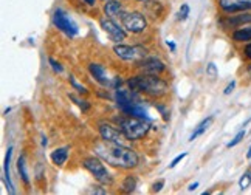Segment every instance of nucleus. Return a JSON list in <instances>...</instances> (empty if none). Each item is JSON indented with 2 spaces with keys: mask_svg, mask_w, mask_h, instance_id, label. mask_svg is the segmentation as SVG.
<instances>
[{
  "mask_svg": "<svg viewBox=\"0 0 251 195\" xmlns=\"http://www.w3.org/2000/svg\"><path fill=\"white\" fill-rule=\"evenodd\" d=\"M95 152L101 160L107 161L113 168L133 169V168H137L140 163L137 152L124 144H115V143L104 141L101 144H96Z\"/></svg>",
  "mask_w": 251,
  "mask_h": 195,
  "instance_id": "f257e3e1",
  "label": "nucleus"
},
{
  "mask_svg": "<svg viewBox=\"0 0 251 195\" xmlns=\"http://www.w3.org/2000/svg\"><path fill=\"white\" fill-rule=\"evenodd\" d=\"M127 85L132 92H140L152 98H160L166 95L168 92V82L161 79L158 74L143 73L138 76H133L127 81Z\"/></svg>",
  "mask_w": 251,
  "mask_h": 195,
  "instance_id": "f03ea898",
  "label": "nucleus"
},
{
  "mask_svg": "<svg viewBox=\"0 0 251 195\" xmlns=\"http://www.w3.org/2000/svg\"><path fill=\"white\" fill-rule=\"evenodd\" d=\"M115 101H117V105L120 107V110L126 116H135V118L151 120L146 109H144V107L135 99L133 95H130L129 90H124V89H120L118 87L117 92H115Z\"/></svg>",
  "mask_w": 251,
  "mask_h": 195,
  "instance_id": "7ed1b4c3",
  "label": "nucleus"
},
{
  "mask_svg": "<svg viewBox=\"0 0 251 195\" xmlns=\"http://www.w3.org/2000/svg\"><path fill=\"white\" fill-rule=\"evenodd\" d=\"M120 130L124 133L126 140L129 141H137L144 138L149 130H151V124L149 120H143V118H135V116H127V118H120Z\"/></svg>",
  "mask_w": 251,
  "mask_h": 195,
  "instance_id": "20e7f679",
  "label": "nucleus"
},
{
  "mask_svg": "<svg viewBox=\"0 0 251 195\" xmlns=\"http://www.w3.org/2000/svg\"><path fill=\"white\" fill-rule=\"evenodd\" d=\"M82 166L93 175L95 180L100 181L101 184H112L113 183L112 175L109 173L107 169H105L104 163L98 157H87L82 161Z\"/></svg>",
  "mask_w": 251,
  "mask_h": 195,
  "instance_id": "39448f33",
  "label": "nucleus"
},
{
  "mask_svg": "<svg viewBox=\"0 0 251 195\" xmlns=\"http://www.w3.org/2000/svg\"><path fill=\"white\" fill-rule=\"evenodd\" d=\"M113 51L120 59L129 61V62H140L146 57V48L141 45H124V44H117L113 47Z\"/></svg>",
  "mask_w": 251,
  "mask_h": 195,
  "instance_id": "423d86ee",
  "label": "nucleus"
},
{
  "mask_svg": "<svg viewBox=\"0 0 251 195\" xmlns=\"http://www.w3.org/2000/svg\"><path fill=\"white\" fill-rule=\"evenodd\" d=\"M123 26L127 30L129 33H143L146 30L148 22H146V17H144L143 13L140 11H132V13H126L123 14Z\"/></svg>",
  "mask_w": 251,
  "mask_h": 195,
  "instance_id": "0eeeda50",
  "label": "nucleus"
},
{
  "mask_svg": "<svg viewBox=\"0 0 251 195\" xmlns=\"http://www.w3.org/2000/svg\"><path fill=\"white\" fill-rule=\"evenodd\" d=\"M53 25L61 30L62 33H65L69 37H75L78 36V25H76L70 16H67V13H64L62 9H56L54 14H53Z\"/></svg>",
  "mask_w": 251,
  "mask_h": 195,
  "instance_id": "6e6552de",
  "label": "nucleus"
},
{
  "mask_svg": "<svg viewBox=\"0 0 251 195\" xmlns=\"http://www.w3.org/2000/svg\"><path fill=\"white\" fill-rule=\"evenodd\" d=\"M101 28L109 34V37L112 39L113 42H117V44H120V42H123L126 37H127V30L123 26V25H120L118 22H115L113 21V17H105V19H102L101 21Z\"/></svg>",
  "mask_w": 251,
  "mask_h": 195,
  "instance_id": "1a4fd4ad",
  "label": "nucleus"
},
{
  "mask_svg": "<svg viewBox=\"0 0 251 195\" xmlns=\"http://www.w3.org/2000/svg\"><path fill=\"white\" fill-rule=\"evenodd\" d=\"M219 6L226 14L244 13L251 9V0H219Z\"/></svg>",
  "mask_w": 251,
  "mask_h": 195,
  "instance_id": "9d476101",
  "label": "nucleus"
},
{
  "mask_svg": "<svg viewBox=\"0 0 251 195\" xmlns=\"http://www.w3.org/2000/svg\"><path fill=\"white\" fill-rule=\"evenodd\" d=\"M100 135H101L102 141L115 143V144H123V138H126L121 130L115 129L110 124H105V122L100 124Z\"/></svg>",
  "mask_w": 251,
  "mask_h": 195,
  "instance_id": "9b49d317",
  "label": "nucleus"
},
{
  "mask_svg": "<svg viewBox=\"0 0 251 195\" xmlns=\"http://www.w3.org/2000/svg\"><path fill=\"white\" fill-rule=\"evenodd\" d=\"M138 67L144 73H151V74H160L166 70V65L161 59H158V57H148V56L138 62Z\"/></svg>",
  "mask_w": 251,
  "mask_h": 195,
  "instance_id": "f8f14e48",
  "label": "nucleus"
},
{
  "mask_svg": "<svg viewBox=\"0 0 251 195\" xmlns=\"http://www.w3.org/2000/svg\"><path fill=\"white\" fill-rule=\"evenodd\" d=\"M11 155H13V147H8L6 157H5V163H3V183L6 186L8 194H16L14 184L11 181V172H9V163H11Z\"/></svg>",
  "mask_w": 251,
  "mask_h": 195,
  "instance_id": "ddd939ff",
  "label": "nucleus"
},
{
  "mask_svg": "<svg viewBox=\"0 0 251 195\" xmlns=\"http://www.w3.org/2000/svg\"><path fill=\"white\" fill-rule=\"evenodd\" d=\"M89 72H90V74L95 77V81H98L101 85H104V87L110 85L109 74H107V72H105V68H104L102 65L93 62V64L89 65Z\"/></svg>",
  "mask_w": 251,
  "mask_h": 195,
  "instance_id": "4468645a",
  "label": "nucleus"
},
{
  "mask_svg": "<svg viewBox=\"0 0 251 195\" xmlns=\"http://www.w3.org/2000/svg\"><path fill=\"white\" fill-rule=\"evenodd\" d=\"M251 22V13L248 14H231V17H225V19H220V25L222 26H240L244 24H250Z\"/></svg>",
  "mask_w": 251,
  "mask_h": 195,
  "instance_id": "2eb2a0df",
  "label": "nucleus"
},
{
  "mask_svg": "<svg viewBox=\"0 0 251 195\" xmlns=\"http://www.w3.org/2000/svg\"><path fill=\"white\" fill-rule=\"evenodd\" d=\"M69 150H70V147H59V149H56V150H53L51 153H50V160H51V163L54 164V166H64L65 163H67V160H69Z\"/></svg>",
  "mask_w": 251,
  "mask_h": 195,
  "instance_id": "dca6fc26",
  "label": "nucleus"
},
{
  "mask_svg": "<svg viewBox=\"0 0 251 195\" xmlns=\"http://www.w3.org/2000/svg\"><path fill=\"white\" fill-rule=\"evenodd\" d=\"M123 13V5L120 0H107L104 3V14L107 17H117Z\"/></svg>",
  "mask_w": 251,
  "mask_h": 195,
  "instance_id": "f3484780",
  "label": "nucleus"
},
{
  "mask_svg": "<svg viewBox=\"0 0 251 195\" xmlns=\"http://www.w3.org/2000/svg\"><path fill=\"white\" fill-rule=\"evenodd\" d=\"M212 121H214V118H212V116H208L206 120H203L201 121L197 127H196V130L191 133V136H189V141H194V140H197L199 136H201L203 135L209 127H211V124H212Z\"/></svg>",
  "mask_w": 251,
  "mask_h": 195,
  "instance_id": "a211bd4d",
  "label": "nucleus"
},
{
  "mask_svg": "<svg viewBox=\"0 0 251 195\" xmlns=\"http://www.w3.org/2000/svg\"><path fill=\"white\" fill-rule=\"evenodd\" d=\"M233 41L236 42H251V25L244 26V28H237L233 33Z\"/></svg>",
  "mask_w": 251,
  "mask_h": 195,
  "instance_id": "6ab92c4d",
  "label": "nucleus"
},
{
  "mask_svg": "<svg viewBox=\"0 0 251 195\" xmlns=\"http://www.w3.org/2000/svg\"><path fill=\"white\" fill-rule=\"evenodd\" d=\"M17 171H19V173H21V178L25 183V186H30V175H28L25 157H19V160H17Z\"/></svg>",
  "mask_w": 251,
  "mask_h": 195,
  "instance_id": "aec40b11",
  "label": "nucleus"
},
{
  "mask_svg": "<svg viewBox=\"0 0 251 195\" xmlns=\"http://www.w3.org/2000/svg\"><path fill=\"white\" fill-rule=\"evenodd\" d=\"M69 98H70V99H72L76 105L79 107V109L82 110V113H85V112H89V110H90V104L87 102V101H84L82 98L76 96V95H73V93H70V95H69Z\"/></svg>",
  "mask_w": 251,
  "mask_h": 195,
  "instance_id": "412c9836",
  "label": "nucleus"
},
{
  "mask_svg": "<svg viewBox=\"0 0 251 195\" xmlns=\"http://www.w3.org/2000/svg\"><path fill=\"white\" fill-rule=\"evenodd\" d=\"M135 188H137V178L132 177V175H129V177H126L124 181H123V189L126 192H133Z\"/></svg>",
  "mask_w": 251,
  "mask_h": 195,
  "instance_id": "4be33fe9",
  "label": "nucleus"
},
{
  "mask_svg": "<svg viewBox=\"0 0 251 195\" xmlns=\"http://www.w3.org/2000/svg\"><path fill=\"white\" fill-rule=\"evenodd\" d=\"M69 81H70V84H72V87H73V89H75L76 92H78L79 95H87V93H89V92H87V89H85V87H84L82 84H79V82H78V79H76V77H75L73 74H70Z\"/></svg>",
  "mask_w": 251,
  "mask_h": 195,
  "instance_id": "5701e85b",
  "label": "nucleus"
},
{
  "mask_svg": "<svg viewBox=\"0 0 251 195\" xmlns=\"http://www.w3.org/2000/svg\"><path fill=\"white\" fill-rule=\"evenodd\" d=\"M250 184H251V172L247 171L239 180V188H240V191H245V189L250 188Z\"/></svg>",
  "mask_w": 251,
  "mask_h": 195,
  "instance_id": "b1692460",
  "label": "nucleus"
},
{
  "mask_svg": "<svg viewBox=\"0 0 251 195\" xmlns=\"http://www.w3.org/2000/svg\"><path fill=\"white\" fill-rule=\"evenodd\" d=\"M244 136H245V130H240L236 136H234V140H231L228 144H226V147L228 149H231V147H234V146H237L240 141H242L244 140Z\"/></svg>",
  "mask_w": 251,
  "mask_h": 195,
  "instance_id": "393cba45",
  "label": "nucleus"
},
{
  "mask_svg": "<svg viewBox=\"0 0 251 195\" xmlns=\"http://www.w3.org/2000/svg\"><path fill=\"white\" fill-rule=\"evenodd\" d=\"M189 16V5L188 3H183L178 9V19L180 21H186Z\"/></svg>",
  "mask_w": 251,
  "mask_h": 195,
  "instance_id": "a878e982",
  "label": "nucleus"
},
{
  "mask_svg": "<svg viewBox=\"0 0 251 195\" xmlns=\"http://www.w3.org/2000/svg\"><path fill=\"white\" fill-rule=\"evenodd\" d=\"M48 62H50V65H51V68H53V72L54 73H62L64 72V68H62V65L57 62L56 59H53V57H50V59H48Z\"/></svg>",
  "mask_w": 251,
  "mask_h": 195,
  "instance_id": "bb28decb",
  "label": "nucleus"
},
{
  "mask_svg": "<svg viewBox=\"0 0 251 195\" xmlns=\"http://www.w3.org/2000/svg\"><path fill=\"white\" fill-rule=\"evenodd\" d=\"M186 152H183V153H180V155H177V157L176 158H174L172 161H171V164H169V169H174V168H176V166L183 160V158H186Z\"/></svg>",
  "mask_w": 251,
  "mask_h": 195,
  "instance_id": "cd10ccee",
  "label": "nucleus"
},
{
  "mask_svg": "<svg viewBox=\"0 0 251 195\" xmlns=\"http://www.w3.org/2000/svg\"><path fill=\"white\" fill-rule=\"evenodd\" d=\"M206 73L211 76V77H216L217 76V68H216V64H208V67H206Z\"/></svg>",
  "mask_w": 251,
  "mask_h": 195,
  "instance_id": "c85d7f7f",
  "label": "nucleus"
},
{
  "mask_svg": "<svg viewBox=\"0 0 251 195\" xmlns=\"http://www.w3.org/2000/svg\"><path fill=\"white\" fill-rule=\"evenodd\" d=\"M163 186H165V180H158L152 184V192H160L163 189Z\"/></svg>",
  "mask_w": 251,
  "mask_h": 195,
  "instance_id": "c756f323",
  "label": "nucleus"
},
{
  "mask_svg": "<svg viewBox=\"0 0 251 195\" xmlns=\"http://www.w3.org/2000/svg\"><path fill=\"white\" fill-rule=\"evenodd\" d=\"M157 109H158V110L161 112V115H163V120H165V121H168V120H169V115H168L169 112H168V109H166V107H165V105H161V104H158V105H157Z\"/></svg>",
  "mask_w": 251,
  "mask_h": 195,
  "instance_id": "7c9ffc66",
  "label": "nucleus"
},
{
  "mask_svg": "<svg viewBox=\"0 0 251 195\" xmlns=\"http://www.w3.org/2000/svg\"><path fill=\"white\" fill-rule=\"evenodd\" d=\"M234 89H236V81H231V82L226 85V89L224 90V93H225V95H229V93L233 92Z\"/></svg>",
  "mask_w": 251,
  "mask_h": 195,
  "instance_id": "2f4dec72",
  "label": "nucleus"
},
{
  "mask_svg": "<svg viewBox=\"0 0 251 195\" xmlns=\"http://www.w3.org/2000/svg\"><path fill=\"white\" fill-rule=\"evenodd\" d=\"M244 54H245L247 59H251V42L244 48Z\"/></svg>",
  "mask_w": 251,
  "mask_h": 195,
  "instance_id": "473e14b6",
  "label": "nucleus"
},
{
  "mask_svg": "<svg viewBox=\"0 0 251 195\" xmlns=\"http://www.w3.org/2000/svg\"><path fill=\"white\" fill-rule=\"evenodd\" d=\"M197 186H199V183H197V181H196V183H192V184H189L188 191H191V192H192V191H196V189H197Z\"/></svg>",
  "mask_w": 251,
  "mask_h": 195,
  "instance_id": "72a5a7b5",
  "label": "nucleus"
},
{
  "mask_svg": "<svg viewBox=\"0 0 251 195\" xmlns=\"http://www.w3.org/2000/svg\"><path fill=\"white\" fill-rule=\"evenodd\" d=\"M168 47H171L172 51H176V44H174L172 41H168Z\"/></svg>",
  "mask_w": 251,
  "mask_h": 195,
  "instance_id": "f704fd0d",
  "label": "nucleus"
},
{
  "mask_svg": "<svg viewBox=\"0 0 251 195\" xmlns=\"http://www.w3.org/2000/svg\"><path fill=\"white\" fill-rule=\"evenodd\" d=\"M84 2H85L87 5H90V6H93V5L96 3V0H84Z\"/></svg>",
  "mask_w": 251,
  "mask_h": 195,
  "instance_id": "c9c22d12",
  "label": "nucleus"
},
{
  "mask_svg": "<svg viewBox=\"0 0 251 195\" xmlns=\"http://www.w3.org/2000/svg\"><path fill=\"white\" fill-rule=\"evenodd\" d=\"M42 146H44V147L47 146V138H45V136H42Z\"/></svg>",
  "mask_w": 251,
  "mask_h": 195,
  "instance_id": "e433bc0d",
  "label": "nucleus"
},
{
  "mask_svg": "<svg viewBox=\"0 0 251 195\" xmlns=\"http://www.w3.org/2000/svg\"><path fill=\"white\" fill-rule=\"evenodd\" d=\"M247 158H248V160L251 158V147H250V149H248V152H247Z\"/></svg>",
  "mask_w": 251,
  "mask_h": 195,
  "instance_id": "4c0bfd02",
  "label": "nucleus"
},
{
  "mask_svg": "<svg viewBox=\"0 0 251 195\" xmlns=\"http://www.w3.org/2000/svg\"><path fill=\"white\" fill-rule=\"evenodd\" d=\"M138 2H141V3H148L149 0H138Z\"/></svg>",
  "mask_w": 251,
  "mask_h": 195,
  "instance_id": "58836bf2",
  "label": "nucleus"
},
{
  "mask_svg": "<svg viewBox=\"0 0 251 195\" xmlns=\"http://www.w3.org/2000/svg\"><path fill=\"white\" fill-rule=\"evenodd\" d=\"M248 74H250V77H251V65L248 67Z\"/></svg>",
  "mask_w": 251,
  "mask_h": 195,
  "instance_id": "ea45409f",
  "label": "nucleus"
},
{
  "mask_svg": "<svg viewBox=\"0 0 251 195\" xmlns=\"http://www.w3.org/2000/svg\"><path fill=\"white\" fill-rule=\"evenodd\" d=\"M102 2H107V0H102Z\"/></svg>",
  "mask_w": 251,
  "mask_h": 195,
  "instance_id": "a19ab883",
  "label": "nucleus"
}]
</instances>
